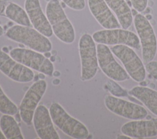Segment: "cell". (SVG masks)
Returning <instances> with one entry per match:
<instances>
[{
	"label": "cell",
	"instance_id": "21",
	"mask_svg": "<svg viewBox=\"0 0 157 139\" xmlns=\"http://www.w3.org/2000/svg\"><path fill=\"white\" fill-rule=\"evenodd\" d=\"M0 113L15 115L18 113L17 106L6 95L0 86Z\"/></svg>",
	"mask_w": 157,
	"mask_h": 139
},
{
	"label": "cell",
	"instance_id": "14",
	"mask_svg": "<svg viewBox=\"0 0 157 139\" xmlns=\"http://www.w3.org/2000/svg\"><path fill=\"white\" fill-rule=\"evenodd\" d=\"M121 132L131 138L154 137L157 136V118L132 120L121 126Z\"/></svg>",
	"mask_w": 157,
	"mask_h": 139
},
{
	"label": "cell",
	"instance_id": "4",
	"mask_svg": "<svg viewBox=\"0 0 157 139\" xmlns=\"http://www.w3.org/2000/svg\"><path fill=\"white\" fill-rule=\"evenodd\" d=\"M81 61V79L88 81L94 77L98 70V61L95 42L89 34L82 35L78 41Z\"/></svg>",
	"mask_w": 157,
	"mask_h": 139
},
{
	"label": "cell",
	"instance_id": "24",
	"mask_svg": "<svg viewBox=\"0 0 157 139\" xmlns=\"http://www.w3.org/2000/svg\"><path fill=\"white\" fill-rule=\"evenodd\" d=\"M132 6L139 12H142L147 8L148 0H130Z\"/></svg>",
	"mask_w": 157,
	"mask_h": 139
},
{
	"label": "cell",
	"instance_id": "29",
	"mask_svg": "<svg viewBox=\"0 0 157 139\" xmlns=\"http://www.w3.org/2000/svg\"><path fill=\"white\" fill-rule=\"evenodd\" d=\"M4 34V30L3 28H2V26L0 25V37H1Z\"/></svg>",
	"mask_w": 157,
	"mask_h": 139
},
{
	"label": "cell",
	"instance_id": "26",
	"mask_svg": "<svg viewBox=\"0 0 157 139\" xmlns=\"http://www.w3.org/2000/svg\"><path fill=\"white\" fill-rule=\"evenodd\" d=\"M117 138H119V139H128V138H131V137L123 134V135H118Z\"/></svg>",
	"mask_w": 157,
	"mask_h": 139
},
{
	"label": "cell",
	"instance_id": "13",
	"mask_svg": "<svg viewBox=\"0 0 157 139\" xmlns=\"http://www.w3.org/2000/svg\"><path fill=\"white\" fill-rule=\"evenodd\" d=\"M33 122L35 131L37 136L41 139H59L52 119L49 110L40 105L36 108Z\"/></svg>",
	"mask_w": 157,
	"mask_h": 139
},
{
	"label": "cell",
	"instance_id": "11",
	"mask_svg": "<svg viewBox=\"0 0 157 139\" xmlns=\"http://www.w3.org/2000/svg\"><path fill=\"white\" fill-rule=\"evenodd\" d=\"M104 102L108 110L128 119H144L148 115V111L144 107L113 96L106 95Z\"/></svg>",
	"mask_w": 157,
	"mask_h": 139
},
{
	"label": "cell",
	"instance_id": "20",
	"mask_svg": "<svg viewBox=\"0 0 157 139\" xmlns=\"http://www.w3.org/2000/svg\"><path fill=\"white\" fill-rule=\"evenodd\" d=\"M5 15L9 19L19 25L28 27L32 26V24L25 9H23L15 3L10 2L7 4Z\"/></svg>",
	"mask_w": 157,
	"mask_h": 139
},
{
	"label": "cell",
	"instance_id": "10",
	"mask_svg": "<svg viewBox=\"0 0 157 139\" xmlns=\"http://www.w3.org/2000/svg\"><path fill=\"white\" fill-rule=\"evenodd\" d=\"M96 50L99 67L108 78L115 81H124L129 78L126 70L115 60L107 45L98 43Z\"/></svg>",
	"mask_w": 157,
	"mask_h": 139
},
{
	"label": "cell",
	"instance_id": "3",
	"mask_svg": "<svg viewBox=\"0 0 157 139\" xmlns=\"http://www.w3.org/2000/svg\"><path fill=\"white\" fill-rule=\"evenodd\" d=\"M49 111L53 124L66 135L76 139H85L88 137L87 127L69 115L59 103L53 102Z\"/></svg>",
	"mask_w": 157,
	"mask_h": 139
},
{
	"label": "cell",
	"instance_id": "16",
	"mask_svg": "<svg viewBox=\"0 0 157 139\" xmlns=\"http://www.w3.org/2000/svg\"><path fill=\"white\" fill-rule=\"evenodd\" d=\"M90 12L105 29L120 28L121 25L105 0H88Z\"/></svg>",
	"mask_w": 157,
	"mask_h": 139
},
{
	"label": "cell",
	"instance_id": "15",
	"mask_svg": "<svg viewBox=\"0 0 157 139\" xmlns=\"http://www.w3.org/2000/svg\"><path fill=\"white\" fill-rule=\"evenodd\" d=\"M25 9L34 29L47 37L53 35L52 26L42 10L39 0H25Z\"/></svg>",
	"mask_w": 157,
	"mask_h": 139
},
{
	"label": "cell",
	"instance_id": "18",
	"mask_svg": "<svg viewBox=\"0 0 157 139\" xmlns=\"http://www.w3.org/2000/svg\"><path fill=\"white\" fill-rule=\"evenodd\" d=\"M114 12L123 29H128L132 23V15L129 6L124 0H105Z\"/></svg>",
	"mask_w": 157,
	"mask_h": 139
},
{
	"label": "cell",
	"instance_id": "5",
	"mask_svg": "<svg viewBox=\"0 0 157 139\" xmlns=\"http://www.w3.org/2000/svg\"><path fill=\"white\" fill-rule=\"evenodd\" d=\"M134 24L142 47L143 62L146 64L153 61L157 53V39L148 20L137 13L134 18Z\"/></svg>",
	"mask_w": 157,
	"mask_h": 139
},
{
	"label": "cell",
	"instance_id": "1",
	"mask_svg": "<svg viewBox=\"0 0 157 139\" xmlns=\"http://www.w3.org/2000/svg\"><path fill=\"white\" fill-rule=\"evenodd\" d=\"M45 13L55 36L65 43H73L75 38V30L59 0L49 1L45 7Z\"/></svg>",
	"mask_w": 157,
	"mask_h": 139
},
{
	"label": "cell",
	"instance_id": "9",
	"mask_svg": "<svg viewBox=\"0 0 157 139\" xmlns=\"http://www.w3.org/2000/svg\"><path fill=\"white\" fill-rule=\"evenodd\" d=\"M47 87V82L40 79L34 82L24 95L20 105L19 113L21 119L25 124H31L34 111L44 95Z\"/></svg>",
	"mask_w": 157,
	"mask_h": 139
},
{
	"label": "cell",
	"instance_id": "2",
	"mask_svg": "<svg viewBox=\"0 0 157 139\" xmlns=\"http://www.w3.org/2000/svg\"><path fill=\"white\" fill-rule=\"evenodd\" d=\"M6 36L10 40L39 53H45L52 49V43L48 37L31 27L19 24L12 26L7 30Z\"/></svg>",
	"mask_w": 157,
	"mask_h": 139
},
{
	"label": "cell",
	"instance_id": "8",
	"mask_svg": "<svg viewBox=\"0 0 157 139\" xmlns=\"http://www.w3.org/2000/svg\"><path fill=\"white\" fill-rule=\"evenodd\" d=\"M94 42L107 45H125L134 49H140L139 37L133 32L124 29H105L94 32L92 35Z\"/></svg>",
	"mask_w": 157,
	"mask_h": 139
},
{
	"label": "cell",
	"instance_id": "17",
	"mask_svg": "<svg viewBox=\"0 0 157 139\" xmlns=\"http://www.w3.org/2000/svg\"><path fill=\"white\" fill-rule=\"evenodd\" d=\"M128 93L140 100L153 115L157 116V91L144 86H136Z\"/></svg>",
	"mask_w": 157,
	"mask_h": 139
},
{
	"label": "cell",
	"instance_id": "7",
	"mask_svg": "<svg viewBox=\"0 0 157 139\" xmlns=\"http://www.w3.org/2000/svg\"><path fill=\"white\" fill-rule=\"evenodd\" d=\"M9 55L17 62L31 69L45 75H53L54 66L52 62L39 52L31 49L15 48L10 51Z\"/></svg>",
	"mask_w": 157,
	"mask_h": 139
},
{
	"label": "cell",
	"instance_id": "23",
	"mask_svg": "<svg viewBox=\"0 0 157 139\" xmlns=\"http://www.w3.org/2000/svg\"><path fill=\"white\" fill-rule=\"evenodd\" d=\"M146 71L157 81V61H151L145 64Z\"/></svg>",
	"mask_w": 157,
	"mask_h": 139
},
{
	"label": "cell",
	"instance_id": "22",
	"mask_svg": "<svg viewBox=\"0 0 157 139\" xmlns=\"http://www.w3.org/2000/svg\"><path fill=\"white\" fill-rule=\"evenodd\" d=\"M67 7L75 10H82L85 7V0H61Z\"/></svg>",
	"mask_w": 157,
	"mask_h": 139
},
{
	"label": "cell",
	"instance_id": "27",
	"mask_svg": "<svg viewBox=\"0 0 157 139\" xmlns=\"http://www.w3.org/2000/svg\"><path fill=\"white\" fill-rule=\"evenodd\" d=\"M6 137L4 136V135L3 134L2 132L1 131V130L0 129V139H6Z\"/></svg>",
	"mask_w": 157,
	"mask_h": 139
},
{
	"label": "cell",
	"instance_id": "6",
	"mask_svg": "<svg viewBox=\"0 0 157 139\" xmlns=\"http://www.w3.org/2000/svg\"><path fill=\"white\" fill-rule=\"evenodd\" d=\"M113 53L123 64L126 71L134 81L141 82L145 79L146 69L140 58L130 47L116 45L110 48Z\"/></svg>",
	"mask_w": 157,
	"mask_h": 139
},
{
	"label": "cell",
	"instance_id": "28",
	"mask_svg": "<svg viewBox=\"0 0 157 139\" xmlns=\"http://www.w3.org/2000/svg\"><path fill=\"white\" fill-rule=\"evenodd\" d=\"M137 14V11L136 9H133L132 10V16H136Z\"/></svg>",
	"mask_w": 157,
	"mask_h": 139
},
{
	"label": "cell",
	"instance_id": "25",
	"mask_svg": "<svg viewBox=\"0 0 157 139\" xmlns=\"http://www.w3.org/2000/svg\"><path fill=\"white\" fill-rule=\"evenodd\" d=\"M7 2L4 0H0V15H3L7 7Z\"/></svg>",
	"mask_w": 157,
	"mask_h": 139
},
{
	"label": "cell",
	"instance_id": "19",
	"mask_svg": "<svg viewBox=\"0 0 157 139\" xmlns=\"http://www.w3.org/2000/svg\"><path fill=\"white\" fill-rule=\"evenodd\" d=\"M0 129L6 139H23L24 138L16 119L12 115L3 114L1 116Z\"/></svg>",
	"mask_w": 157,
	"mask_h": 139
},
{
	"label": "cell",
	"instance_id": "12",
	"mask_svg": "<svg viewBox=\"0 0 157 139\" xmlns=\"http://www.w3.org/2000/svg\"><path fill=\"white\" fill-rule=\"evenodd\" d=\"M0 71L10 79L18 83H29L34 78V73L31 69L17 62L1 50Z\"/></svg>",
	"mask_w": 157,
	"mask_h": 139
}]
</instances>
